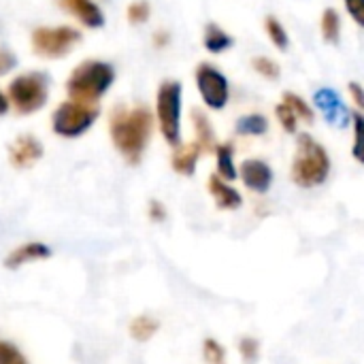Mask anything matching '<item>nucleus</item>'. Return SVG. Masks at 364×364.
I'll return each mask as SVG.
<instances>
[{
  "label": "nucleus",
  "mask_w": 364,
  "mask_h": 364,
  "mask_svg": "<svg viewBox=\"0 0 364 364\" xmlns=\"http://www.w3.org/2000/svg\"><path fill=\"white\" fill-rule=\"evenodd\" d=\"M320 30L326 43L337 45L341 41V15L335 6L324 9L322 13V21H320Z\"/></svg>",
  "instance_id": "19"
},
{
  "label": "nucleus",
  "mask_w": 364,
  "mask_h": 364,
  "mask_svg": "<svg viewBox=\"0 0 364 364\" xmlns=\"http://www.w3.org/2000/svg\"><path fill=\"white\" fill-rule=\"evenodd\" d=\"M0 364H28V360L13 343L0 341Z\"/></svg>",
  "instance_id": "28"
},
{
  "label": "nucleus",
  "mask_w": 364,
  "mask_h": 364,
  "mask_svg": "<svg viewBox=\"0 0 364 364\" xmlns=\"http://www.w3.org/2000/svg\"><path fill=\"white\" fill-rule=\"evenodd\" d=\"M149 218H151L154 222H162V220L166 218L164 205L158 203V200H151V203H149Z\"/></svg>",
  "instance_id": "34"
},
{
  "label": "nucleus",
  "mask_w": 364,
  "mask_h": 364,
  "mask_svg": "<svg viewBox=\"0 0 364 364\" xmlns=\"http://www.w3.org/2000/svg\"><path fill=\"white\" fill-rule=\"evenodd\" d=\"M17 66V55L9 49H0V77L11 73Z\"/></svg>",
  "instance_id": "31"
},
{
  "label": "nucleus",
  "mask_w": 364,
  "mask_h": 364,
  "mask_svg": "<svg viewBox=\"0 0 364 364\" xmlns=\"http://www.w3.org/2000/svg\"><path fill=\"white\" fill-rule=\"evenodd\" d=\"M348 90H350V96H352V100H354V105H356L358 109H363V107H364V92H363V85H360L358 81H352V83L348 85Z\"/></svg>",
  "instance_id": "33"
},
{
  "label": "nucleus",
  "mask_w": 364,
  "mask_h": 364,
  "mask_svg": "<svg viewBox=\"0 0 364 364\" xmlns=\"http://www.w3.org/2000/svg\"><path fill=\"white\" fill-rule=\"evenodd\" d=\"M194 77H196V87H198V94H200L203 102L211 111H222L228 105V98H230V85H228L226 75L218 66L203 62L196 68Z\"/></svg>",
  "instance_id": "8"
},
{
  "label": "nucleus",
  "mask_w": 364,
  "mask_h": 364,
  "mask_svg": "<svg viewBox=\"0 0 364 364\" xmlns=\"http://www.w3.org/2000/svg\"><path fill=\"white\" fill-rule=\"evenodd\" d=\"M213 151H215V160H218V177H222L224 181L237 179L239 173H237V164H235L232 143H215Z\"/></svg>",
  "instance_id": "17"
},
{
  "label": "nucleus",
  "mask_w": 364,
  "mask_h": 364,
  "mask_svg": "<svg viewBox=\"0 0 364 364\" xmlns=\"http://www.w3.org/2000/svg\"><path fill=\"white\" fill-rule=\"evenodd\" d=\"M51 256V250L45 243H26L15 247L6 258H4V267L6 269H19L28 262H36V260H47Z\"/></svg>",
  "instance_id": "15"
},
{
  "label": "nucleus",
  "mask_w": 364,
  "mask_h": 364,
  "mask_svg": "<svg viewBox=\"0 0 364 364\" xmlns=\"http://www.w3.org/2000/svg\"><path fill=\"white\" fill-rule=\"evenodd\" d=\"M192 126H194L196 143L200 145V149L211 151L215 147V130L203 109H192Z\"/></svg>",
  "instance_id": "16"
},
{
  "label": "nucleus",
  "mask_w": 364,
  "mask_h": 364,
  "mask_svg": "<svg viewBox=\"0 0 364 364\" xmlns=\"http://www.w3.org/2000/svg\"><path fill=\"white\" fill-rule=\"evenodd\" d=\"M200 156H203V149H200V145L196 141H192V143H179L177 147H173L171 166H173L175 173H179L183 177H190V175H194Z\"/></svg>",
  "instance_id": "14"
},
{
  "label": "nucleus",
  "mask_w": 364,
  "mask_h": 364,
  "mask_svg": "<svg viewBox=\"0 0 364 364\" xmlns=\"http://www.w3.org/2000/svg\"><path fill=\"white\" fill-rule=\"evenodd\" d=\"M154 130V115L149 107L136 105V107H115L109 117V134L119 151V156L130 162L139 164L145 147L151 139Z\"/></svg>",
  "instance_id": "1"
},
{
  "label": "nucleus",
  "mask_w": 364,
  "mask_h": 364,
  "mask_svg": "<svg viewBox=\"0 0 364 364\" xmlns=\"http://www.w3.org/2000/svg\"><path fill=\"white\" fill-rule=\"evenodd\" d=\"M158 328H160L158 320H154L149 316H139L130 324V337L134 341H149L158 333Z\"/></svg>",
  "instance_id": "22"
},
{
  "label": "nucleus",
  "mask_w": 364,
  "mask_h": 364,
  "mask_svg": "<svg viewBox=\"0 0 364 364\" xmlns=\"http://www.w3.org/2000/svg\"><path fill=\"white\" fill-rule=\"evenodd\" d=\"M241 181L256 194H267L273 186V168L260 158H247L241 164Z\"/></svg>",
  "instance_id": "10"
},
{
  "label": "nucleus",
  "mask_w": 364,
  "mask_h": 364,
  "mask_svg": "<svg viewBox=\"0 0 364 364\" xmlns=\"http://www.w3.org/2000/svg\"><path fill=\"white\" fill-rule=\"evenodd\" d=\"M55 4L85 28L96 30L105 26V13L94 0H55Z\"/></svg>",
  "instance_id": "11"
},
{
  "label": "nucleus",
  "mask_w": 364,
  "mask_h": 364,
  "mask_svg": "<svg viewBox=\"0 0 364 364\" xmlns=\"http://www.w3.org/2000/svg\"><path fill=\"white\" fill-rule=\"evenodd\" d=\"M314 102H316V107L324 113V117H326L328 124H333V126H337V128H348V126H350L352 113L346 109L341 96H339L335 90H331V87H320V90H316Z\"/></svg>",
  "instance_id": "9"
},
{
  "label": "nucleus",
  "mask_w": 364,
  "mask_h": 364,
  "mask_svg": "<svg viewBox=\"0 0 364 364\" xmlns=\"http://www.w3.org/2000/svg\"><path fill=\"white\" fill-rule=\"evenodd\" d=\"M352 122H354V158L360 162L363 156H360V143H363V115L360 113H354L352 115Z\"/></svg>",
  "instance_id": "30"
},
{
  "label": "nucleus",
  "mask_w": 364,
  "mask_h": 364,
  "mask_svg": "<svg viewBox=\"0 0 364 364\" xmlns=\"http://www.w3.org/2000/svg\"><path fill=\"white\" fill-rule=\"evenodd\" d=\"M203 356L209 364H226V350L215 339H205Z\"/></svg>",
  "instance_id": "27"
},
{
  "label": "nucleus",
  "mask_w": 364,
  "mask_h": 364,
  "mask_svg": "<svg viewBox=\"0 0 364 364\" xmlns=\"http://www.w3.org/2000/svg\"><path fill=\"white\" fill-rule=\"evenodd\" d=\"M49 98V77L38 70L17 75L6 87L9 107L17 115H32L47 105Z\"/></svg>",
  "instance_id": "4"
},
{
  "label": "nucleus",
  "mask_w": 364,
  "mask_h": 364,
  "mask_svg": "<svg viewBox=\"0 0 364 364\" xmlns=\"http://www.w3.org/2000/svg\"><path fill=\"white\" fill-rule=\"evenodd\" d=\"M43 156V145L32 134L17 136L9 147V160L15 168H30Z\"/></svg>",
  "instance_id": "12"
},
{
  "label": "nucleus",
  "mask_w": 364,
  "mask_h": 364,
  "mask_svg": "<svg viewBox=\"0 0 364 364\" xmlns=\"http://www.w3.org/2000/svg\"><path fill=\"white\" fill-rule=\"evenodd\" d=\"M207 188H209V194L213 196L218 209H222V211H235L243 205V196L239 194V190H235L228 181H224L218 175H211L207 179Z\"/></svg>",
  "instance_id": "13"
},
{
  "label": "nucleus",
  "mask_w": 364,
  "mask_h": 364,
  "mask_svg": "<svg viewBox=\"0 0 364 364\" xmlns=\"http://www.w3.org/2000/svg\"><path fill=\"white\" fill-rule=\"evenodd\" d=\"M282 102H286V105L292 109V113L296 115V119H301V122H305V124H311V122L316 119L314 107H311L303 96H299V94H294V92H286Z\"/></svg>",
  "instance_id": "21"
},
{
  "label": "nucleus",
  "mask_w": 364,
  "mask_h": 364,
  "mask_svg": "<svg viewBox=\"0 0 364 364\" xmlns=\"http://www.w3.org/2000/svg\"><path fill=\"white\" fill-rule=\"evenodd\" d=\"M239 350H241V356L245 358V363H254V360L258 358V354H260V346H258V341L252 339V337H245V339L239 343Z\"/></svg>",
  "instance_id": "29"
},
{
  "label": "nucleus",
  "mask_w": 364,
  "mask_h": 364,
  "mask_svg": "<svg viewBox=\"0 0 364 364\" xmlns=\"http://www.w3.org/2000/svg\"><path fill=\"white\" fill-rule=\"evenodd\" d=\"M275 117H277L279 126H282L288 134H294V132H296L299 119H296V115L292 113V109H290L286 102H279V105L275 107Z\"/></svg>",
  "instance_id": "26"
},
{
  "label": "nucleus",
  "mask_w": 364,
  "mask_h": 364,
  "mask_svg": "<svg viewBox=\"0 0 364 364\" xmlns=\"http://www.w3.org/2000/svg\"><path fill=\"white\" fill-rule=\"evenodd\" d=\"M331 175V158L320 141L303 132L296 139V149L290 166V177L301 188H318Z\"/></svg>",
  "instance_id": "3"
},
{
  "label": "nucleus",
  "mask_w": 364,
  "mask_h": 364,
  "mask_svg": "<svg viewBox=\"0 0 364 364\" xmlns=\"http://www.w3.org/2000/svg\"><path fill=\"white\" fill-rule=\"evenodd\" d=\"M98 113H100L98 105L64 100L51 113V130L62 139H77L96 124Z\"/></svg>",
  "instance_id": "6"
},
{
  "label": "nucleus",
  "mask_w": 364,
  "mask_h": 364,
  "mask_svg": "<svg viewBox=\"0 0 364 364\" xmlns=\"http://www.w3.org/2000/svg\"><path fill=\"white\" fill-rule=\"evenodd\" d=\"M235 130L241 136H262L269 130V119L262 113H250L237 119Z\"/></svg>",
  "instance_id": "20"
},
{
  "label": "nucleus",
  "mask_w": 364,
  "mask_h": 364,
  "mask_svg": "<svg viewBox=\"0 0 364 364\" xmlns=\"http://www.w3.org/2000/svg\"><path fill=\"white\" fill-rule=\"evenodd\" d=\"M115 81V68L102 60H85L73 68L66 79L68 100L83 105H98V100L111 90Z\"/></svg>",
  "instance_id": "2"
},
{
  "label": "nucleus",
  "mask_w": 364,
  "mask_h": 364,
  "mask_svg": "<svg viewBox=\"0 0 364 364\" xmlns=\"http://www.w3.org/2000/svg\"><path fill=\"white\" fill-rule=\"evenodd\" d=\"M264 30H267V34H269L271 43H273L277 49L286 51V49L290 47V36H288V30L284 28V23H282L277 17L269 15V17L264 19Z\"/></svg>",
  "instance_id": "23"
},
{
  "label": "nucleus",
  "mask_w": 364,
  "mask_h": 364,
  "mask_svg": "<svg viewBox=\"0 0 364 364\" xmlns=\"http://www.w3.org/2000/svg\"><path fill=\"white\" fill-rule=\"evenodd\" d=\"M346 2V9H348V13L354 17V21L358 23V26H363L364 23V0H343Z\"/></svg>",
  "instance_id": "32"
},
{
  "label": "nucleus",
  "mask_w": 364,
  "mask_h": 364,
  "mask_svg": "<svg viewBox=\"0 0 364 364\" xmlns=\"http://www.w3.org/2000/svg\"><path fill=\"white\" fill-rule=\"evenodd\" d=\"M81 43V32L73 26H43L34 28L30 36L32 51L47 60L66 58L75 45Z\"/></svg>",
  "instance_id": "7"
},
{
  "label": "nucleus",
  "mask_w": 364,
  "mask_h": 364,
  "mask_svg": "<svg viewBox=\"0 0 364 364\" xmlns=\"http://www.w3.org/2000/svg\"><path fill=\"white\" fill-rule=\"evenodd\" d=\"M149 15H151V4L147 0H134L126 9V19L134 26L145 23L149 19Z\"/></svg>",
  "instance_id": "25"
},
{
  "label": "nucleus",
  "mask_w": 364,
  "mask_h": 364,
  "mask_svg": "<svg viewBox=\"0 0 364 364\" xmlns=\"http://www.w3.org/2000/svg\"><path fill=\"white\" fill-rule=\"evenodd\" d=\"M9 113V100H6V94L0 90V117Z\"/></svg>",
  "instance_id": "36"
},
{
  "label": "nucleus",
  "mask_w": 364,
  "mask_h": 364,
  "mask_svg": "<svg viewBox=\"0 0 364 364\" xmlns=\"http://www.w3.org/2000/svg\"><path fill=\"white\" fill-rule=\"evenodd\" d=\"M166 43H168V32H164V30L160 32V30H158V32L154 34V45H156V47H164Z\"/></svg>",
  "instance_id": "35"
},
{
  "label": "nucleus",
  "mask_w": 364,
  "mask_h": 364,
  "mask_svg": "<svg viewBox=\"0 0 364 364\" xmlns=\"http://www.w3.org/2000/svg\"><path fill=\"white\" fill-rule=\"evenodd\" d=\"M252 68H254L260 77H264V79H269V81H275V79H279V75H282L279 64H277L275 60H271L269 55H256V58H252Z\"/></svg>",
  "instance_id": "24"
},
{
  "label": "nucleus",
  "mask_w": 364,
  "mask_h": 364,
  "mask_svg": "<svg viewBox=\"0 0 364 364\" xmlns=\"http://www.w3.org/2000/svg\"><path fill=\"white\" fill-rule=\"evenodd\" d=\"M203 45L209 53H224L232 47V36L218 23H207L203 32Z\"/></svg>",
  "instance_id": "18"
},
{
  "label": "nucleus",
  "mask_w": 364,
  "mask_h": 364,
  "mask_svg": "<svg viewBox=\"0 0 364 364\" xmlns=\"http://www.w3.org/2000/svg\"><path fill=\"white\" fill-rule=\"evenodd\" d=\"M181 98H183V87L179 81L166 79L158 85L156 119L164 141L171 147H177L181 143Z\"/></svg>",
  "instance_id": "5"
}]
</instances>
